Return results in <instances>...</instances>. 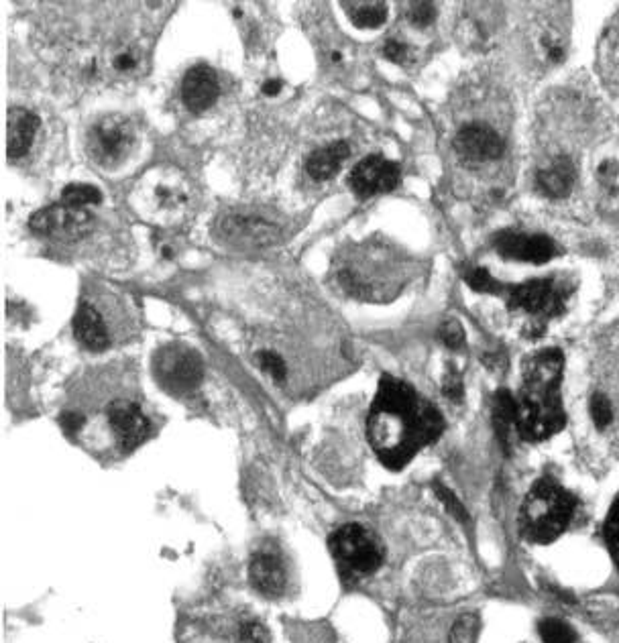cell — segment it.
Returning <instances> with one entry per match:
<instances>
[{"mask_svg": "<svg viewBox=\"0 0 619 643\" xmlns=\"http://www.w3.org/2000/svg\"><path fill=\"white\" fill-rule=\"evenodd\" d=\"M440 340L444 342V346L453 348V350H459V348H463V344H465V330L461 328L459 322L448 320V322L442 324V328H440Z\"/></svg>", "mask_w": 619, "mask_h": 643, "instance_id": "obj_31", "label": "cell"}, {"mask_svg": "<svg viewBox=\"0 0 619 643\" xmlns=\"http://www.w3.org/2000/svg\"><path fill=\"white\" fill-rule=\"evenodd\" d=\"M589 412H591V418H593V424L599 428V430H605L609 428L611 420H613V409H611V403L605 395L601 393H595L593 399H591V405H589Z\"/></svg>", "mask_w": 619, "mask_h": 643, "instance_id": "obj_28", "label": "cell"}, {"mask_svg": "<svg viewBox=\"0 0 619 643\" xmlns=\"http://www.w3.org/2000/svg\"><path fill=\"white\" fill-rule=\"evenodd\" d=\"M281 88H284V84H281L279 80H267L263 84V94L265 96H277L281 92Z\"/></svg>", "mask_w": 619, "mask_h": 643, "instance_id": "obj_39", "label": "cell"}, {"mask_svg": "<svg viewBox=\"0 0 619 643\" xmlns=\"http://www.w3.org/2000/svg\"><path fill=\"white\" fill-rule=\"evenodd\" d=\"M406 53H408L406 45L400 43V41H393V39L387 41L385 47H383V55L387 57L389 62H402L404 57H406Z\"/></svg>", "mask_w": 619, "mask_h": 643, "instance_id": "obj_36", "label": "cell"}, {"mask_svg": "<svg viewBox=\"0 0 619 643\" xmlns=\"http://www.w3.org/2000/svg\"><path fill=\"white\" fill-rule=\"evenodd\" d=\"M605 540H607V546H609V552L619 568V497L617 501L611 505V511H609V517H607V523H605Z\"/></svg>", "mask_w": 619, "mask_h": 643, "instance_id": "obj_27", "label": "cell"}, {"mask_svg": "<svg viewBox=\"0 0 619 643\" xmlns=\"http://www.w3.org/2000/svg\"><path fill=\"white\" fill-rule=\"evenodd\" d=\"M135 127L123 114H106L88 131V153L102 167L121 165L135 149Z\"/></svg>", "mask_w": 619, "mask_h": 643, "instance_id": "obj_7", "label": "cell"}, {"mask_svg": "<svg viewBox=\"0 0 619 643\" xmlns=\"http://www.w3.org/2000/svg\"><path fill=\"white\" fill-rule=\"evenodd\" d=\"M617 173H619V165L611 159L601 163V167H599V178L605 182H613L617 178Z\"/></svg>", "mask_w": 619, "mask_h": 643, "instance_id": "obj_38", "label": "cell"}, {"mask_svg": "<svg viewBox=\"0 0 619 643\" xmlns=\"http://www.w3.org/2000/svg\"><path fill=\"white\" fill-rule=\"evenodd\" d=\"M499 294L508 298L510 310L534 320H550L565 312L571 287L558 279H532L520 285H501Z\"/></svg>", "mask_w": 619, "mask_h": 643, "instance_id": "obj_6", "label": "cell"}, {"mask_svg": "<svg viewBox=\"0 0 619 643\" xmlns=\"http://www.w3.org/2000/svg\"><path fill=\"white\" fill-rule=\"evenodd\" d=\"M442 393L448 397V399H453V401H461L463 399V379L455 373V371H450L444 381H442Z\"/></svg>", "mask_w": 619, "mask_h": 643, "instance_id": "obj_34", "label": "cell"}, {"mask_svg": "<svg viewBox=\"0 0 619 643\" xmlns=\"http://www.w3.org/2000/svg\"><path fill=\"white\" fill-rule=\"evenodd\" d=\"M434 491H436V497L442 501V505L446 507V511L450 513V515H453L455 519H459V521H467L469 519V513H467V509H465V505L459 501V497L453 493V491H450V489H446L444 485H436L434 487Z\"/></svg>", "mask_w": 619, "mask_h": 643, "instance_id": "obj_30", "label": "cell"}, {"mask_svg": "<svg viewBox=\"0 0 619 643\" xmlns=\"http://www.w3.org/2000/svg\"><path fill=\"white\" fill-rule=\"evenodd\" d=\"M479 635V619L475 615H463L450 629L448 643H475Z\"/></svg>", "mask_w": 619, "mask_h": 643, "instance_id": "obj_26", "label": "cell"}, {"mask_svg": "<svg viewBox=\"0 0 619 643\" xmlns=\"http://www.w3.org/2000/svg\"><path fill=\"white\" fill-rule=\"evenodd\" d=\"M465 281L473 291H479V294H499L501 291V283L493 279V275L483 267H469L465 271Z\"/></svg>", "mask_w": 619, "mask_h": 643, "instance_id": "obj_25", "label": "cell"}, {"mask_svg": "<svg viewBox=\"0 0 619 643\" xmlns=\"http://www.w3.org/2000/svg\"><path fill=\"white\" fill-rule=\"evenodd\" d=\"M216 232L222 241L243 249L269 247L279 239V230L271 222L259 216L239 212L222 216L218 220Z\"/></svg>", "mask_w": 619, "mask_h": 643, "instance_id": "obj_10", "label": "cell"}, {"mask_svg": "<svg viewBox=\"0 0 619 643\" xmlns=\"http://www.w3.org/2000/svg\"><path fill=\"white\" fill-rule=\"evenodd\" d=\"M108 422L115 430L119 444L125 450H133L143 444L149 436V420L141 412V407L131 401H115L108 407Z\"/></svg>", "mask_w": 619, "mask_h": 643, "instance_id": "obj_14", "label": "cell"}, {"mask_svg": "<svg viewBox=\"0 0 619 643\" xmlns=\"http://www.w3.org/2000/svg\"><path fill=\"white\" fill-rule=\"evenodd\" d=\"M74 334L88 350H104L108 346V330L100 314L90 306L82 304L74 316Z\"/></svg>", "mask_w": 619, "mask_h": 643, "instance_id": "obj_21", "label": "cell"}, {"mask_svg": "<svg viewBox=\"0 0 619 643\" xmlns=\"http://www.w3.org/2000/svg\"><path fill=\"white\" fill-rule=\"evenodd\" d=\"M493 428L497 440L505 450H510L518 438V403L510 391H497L493 397Z\"/></svg>", "mask_w": 619, "mask_h": 643, "instance_id": "obj_19", "label": "cell"}, {"mask_svg": "<svg viewBox=\"0 0 619 643\" xmlns=\"http://www.w3.org/2000/svg\"><path fill=\"white\" fill-rule=\"evenodd\" d=\"M455 149L469 163H487L501 157L503 139L485 125H469L457 133Z\"/></svg>", "mask_w": 619, "mask_h": 643, "instance_id": "obj_15", "label": "cell"}, {"mask_svg": "<svg viewBox=\"0 0 619 643\" xmlns=\"http://www.w3.org/2000/svg\"><path fill=\"white\" fill-rule=\"evenodd\" d=\"M349 19L359 29H377L387 21V5L377 0H361V3H343Z\"/></svg>", "mask_w": 619, "mask_h": 643, "instance_id": "obj_22", "label": "cell"}, {"mask_svg": "<svg viewBox=\"0 0 619 643\" xmlns=\"http://www.w3.org/2000/svg\"><path fill=\"white\" fill-rule=\"evenodd\" d=\"M536 184L538 190L552 200L565 198L575 184V165L567 157H556L548 167L538 171Z\"/></svg>", "mask_w": 619, "mask_h": 643, "instance_id": "obj_18", "label": "cell"}, {"mask_svg": "<svg viewBox=\"0 0 619 643\" xmlns=\"http://www.w3.org/2000/svg\"><path fill=\"white\" fill-rule=\"evenodd\" d=\"M544 643H575V629L560 619H544L538 627Z\"/></svg>", "mask_w": 619, "mask_h": 643, "instance_id": "obj_24", "label": "cell"}, {"mask_svg": "<svg viewBox=\"0 0 619 643\" xmlns=\"http://www.w3.org/2000/svg\"><path fill=\"white\" fill-rule=\"evenodd\" d=\"M7 123V155L15 161L29 153L39 129V116L27 108L13 106Z\"/></svg>", "mask_w": 619, "mask_h": 643, "instance_id": "obj_17", "label": "cell"}, {"mask_svg": "<svg viewBox=\"0 0 619 643\" xmlns=\"http://www.w3.org/2000/svg\"><path fill=\"white\" fill-rule=\"evenodd\" d=\"M577 513V499L552 479H540L520 509V532L530 544H550L567 532Z\"/></svg>", "mask_w": 619, "mask_h": 643, "instance_id": "obj_3", "label": "cell"}, {"mask_svg": "<svg viewBox=\"0 0 619 643\" xmlns=\"http://www.w3.org/2000/svg\"><path fill=\"white\" fill-rule=\"evenodd\" d=\"M100 202H102L100 190L90 184H70L62 192V204H66V206L84 208V206H92V204H100Z\"/></svg>", "mask_w": 619, "mask_h": 643, "instance_id": "obj_23", "label": "cell"}, {"mask_svg": "<svg viewBox=\"0 0 619 643\" xmlns=\"http://www.w3.org/2000/svg\"><path fill=\"white\" fill-rule=\"evenodd\" d=\"M137 210L159 224H176L190 206V188L174 169H153L143 175L135 192Z\"/></svg>", "mask_w": 619, "mask_h": 643, "instance_id": "obj_4", "label": "cell"}, {"mask_svg": "<svg viewBox=\"0 0 619 643\" xmlns=\"http://www.w3.org/2000/svg\"><path fill=\"white\" fill-rule=\"evenodd\" d=\"M349 155H351V147L345 141H336L332 145L316 149L308 157V163H306L310 178L316 182L332 180L334 175L341 171V167L349 159Z\"/></svg>", "mask_w": 619, "mask_h": 643, "instance_id": "obj_20", "label": "cell"}, {"mask_svg": "<svg viewBox=\"0 0 619 643\" xmlns=\"http://www.w3.org/2000/svg\"><path fill=\"white\" fill-rule=\"evenodd\" d=\"M239 633H241V643H269V635L259 621H245Z\"/></svg>", "mask_w": 619, "mask_h": 643, "instance_id": "obj_33", "label": "cell"}, {"mask_svg": "<svg viewBox=\"0 0 619 643\" xmlns=\"http://www.w3.org/2000/svg\"><path fill=\"white\" fill-rule=\"evenodd\" d=\"M341 60H343V55H341V53H336V51H334V53H332V62H336V64H339Z\"/></svg>", "mask_w": 619, "mask_h": 643, "instance_id": "obj_40", "label": "cell"}, {"mask_svg": "<svg viewBox=\"0 0 619 643\" xmlns=\"http://www.w3.org/2000/svg\"><path fill=\"white\" fill-rule=\"evenodd\" d=\"M495 247L501 257L542 265L556 257V245L544 235H522V232H501L495 239Z\"/></svg>", "mask_w": 619, "mask_h": 643, "instance_id": "obj_12", "label": "cell"}, {"mask_svg": "<svg viewBox=\"0 0 619 643\" xmlns=\"http://www.w3.org/2000/svg\"><path fill=\"white\" fill-rule=\"evenodd\" d=\"M330 554L345 580L375 574L385 558L379 538L361 523H347L328 538Z\"/></svg>", "mask_w": 619, "mask_h": 643, "instance_id": "obj_5", "label": "cell"}, {"mask_svg": "<svg viewBox=\"0 0 619 643\" xmlns=\"http://www.w3.org/2000/svg\"><path fill=\"white\" fill-rule=\"evenodd\" d=\"M565 357L560 350L546 348L524 365L518 403V438L544 442L567 426V412L560 397Z\"/></svg>", "mask_w": 619, "mask_h": 643, "instance_id": "obj_2", "label": "cell"}, {"mask_svg": "<svg viewBox=\"0 0 619 643\" xmlns=\"http://www.w3.org/2000/svg\"><path fill=\"white\" fill-rule=\"evenodd\" d=\"M259 363H261V369L273 377V381L277 383L286 381L288 367L284 359H281L277 353H273V350H263V353H259Z\"/></svg>", "mask_w": 619, "mask_h": 643, "instance_id": "obj_29", "label": "cell"}, {"mask_svg": "<svg viewBox=\"0 0 619 643\" xmlns=\"http://www.w3.org/2000/svg\"><path fill=\"white\" fill-rule=\"evenodd\" d=\"M220 86H218V78L214 74V70H210L208 66H198L192 68L182 84V98L184 104L192 110V112H204L208 110L216 98H218Z\"/></svg>", "mask_w": 619, "mask_h": 643, "instance_id": "obj_16", "label": "cell"}, {"mask_svg": "<svg viewBox=\"0 0 619 643\" xmlns=\"http://www.w3.org/2000/svg\"><path fill=\"white\" fill-rule=\"evenodd\" d=\"M29 226L33 232H37V235L74 241L92 232L94 216L86 208L58 204V206H47L35 212L29 220Z\"/></svg>", "mask_w": 619, "mask_h": 643, "instance_id": "obj_9", "label": "cell"}, {"mask_svg": "<svg viewBox=\"0 0 619 643\" xmlns=\"http://www.w3.org/2000/svg\"><path fill=\"white\" fill-rule=\"evenodd\" d=\"M249 576L253 587L269 599H277L288 591V568L275 550L255 552L249 562Z\"/></svg>", "mask_w": 619, "mask_h": 643, "instance_id": "obj_13", "label": "cell"}, {"mask_svg": "<svg viewBox=\"0 0 619 643\" xmlns=\"http://www.w3.org/2000/svg\"><path fill=\"white\" fill-rule=\"evenodd\" d=\"M444 420L438 409L396 377H381L369 420L367 436L383 466L400 471L424 448L440 438Z\"/></svg>", "mask_w": 619, "mask_h": 643, "instance_id": "obj_1", "label": "cell"}, {"mask_svg": "<svg viewBox=\"0 0 619 643\" xmlns=\"http://www.w3.org/2000/svg\"><path fill=\"white\" fill-rule=\"evenodd\" d=\"M135 66H137V60H135L133 53H121L115 57V68L119 72H131V70H135Z\"/></svg>", "mask_w": 619, "mask_h": 643, "instance_id": "obj_37", "label": "cell"}, {"mask_svg": "<svg viewBox=\"0 0 619 643\" xmlns=\"http://www.w3.org/2000/svg\"><path fill=\"white\" fill-rule=\"evenodd\" d=\"M60 424H62V428H64L66 434L74 436V434H78V432L84 428L86 418H84L82 414H78V412H66V414L60 418Z\"/></svg>", "mask_w": 619, "mask_h": 643, "instance_id": "obj_35", "label": "cell"}, {"mask_svg": "<svg viewBox=\"0 0 619 643\" xmlns=\"http://www.w3.org/2000/svg\"><path fill=\"white\" fill-rule=\"evenodd\" d=\"M155 375L159 383L174 393H186L198 387L204 375L202 359L192 348L174 344L161 348L155 357Z\"/></svg>", "mask_w": 619, "mask_h": 643, "instance_id": "obj_8", "label": "cell"}, {"mask_svg": "<svg viewBox=\"0 0 619 643\" xmlns=\"http://www.w3.org/2000/svg\"><path fill=\"white\" fill-rule=\"evenodd\" d=\"M402 178V169L381 155H369L355 165L351 173V188L359 198H371L375 194L391 192L398 188Z\"/></svg>", "mask_w": 619, "mask_h": 643, "instance_id": "obj_11", "label": "cell"}, {"mask_svg": "<svg viewBox=\"0 0 619 643\" xmlns=\"http://www.w3.org/2000/svg\"><path fill=\"white\" fill-rule=\"evenodd\" d=\"M408 17L416 27H428L436 19V7L432 3H412Z\"/></svg>", "mask_w": 619, "mask_h": 643, "instance_id": "obj_32", "label": "cell"}]
</instances>
